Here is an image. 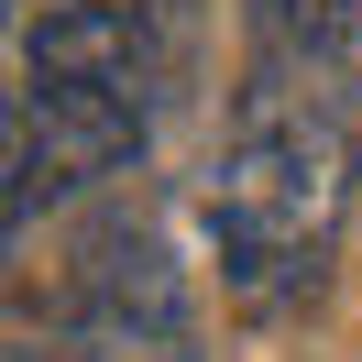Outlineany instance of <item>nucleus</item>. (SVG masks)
Masks as SVG:
<instances>
[{
  "label": "nucleus",
  "instance_id": "1",
  "mask_svg": "<svg viewBox=\"0 0 362 362\" xmlns=\"http://www.w3.org/2000/svg\"><path fill=\"white\" fill-rule=\"evenodd\" d=\"M362 0H242V77H230L220 165H209V242L230 308L286 318L318 296L362 198V99H351Z\"/></svg>",
  "mask_w": 362,
  "mask_h": 362
},
{
  "label": "nucleus",
  "instance_id": "2",
  "mask_svg": "<svg viewBox=\"0 0 362 362\" xmlns=\"http://www.w3.org/2000/svg\"><path fill=\"white\" fill-rule=\"evenodd\" d=\"M154 88H165L154 0H45V11H33L11 110H23L45 209L110 187L121 165H143V143H154Z\"/></svg>",
  "mask_w": 362,
  "mask_h": 362
},
{
  "label": "nucleus",
  "instance_id": "3",
  "mask_svg": "<svg viewBox=\"0 0 362 362\" xmlns=\"http://www.w3.org/2000/svg\"><path fill=\"white\" fill-rule=\"evenodd\" d=\"M66 340L88 362H187V286L154 220H110L66 274Z\"/></svg>",
  "mask_w": 362,
  "mask_h": 362
},
{
  "label": "nucleus",
  "instance_id": "4",
  "mask_svg": "<svg viewBox=\"0 0 362 362\" xmlns=\"http://www.w3.org/2000/svg\"><path fill=\"white\" fill-rule=\"evenodd\" d=\"M0 362H23V351H0Z\"/></svg>",
  "mask_w": 362,
  "mask_h": 362
}]
</instances>
